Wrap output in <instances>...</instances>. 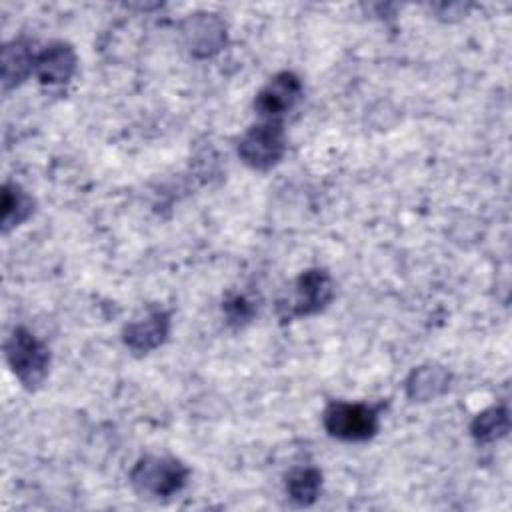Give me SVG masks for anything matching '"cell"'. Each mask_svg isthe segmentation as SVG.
Segmentation results:
<instances>
[{
  "instance_id": "obj_6",
  "label": "cell",
  "mask_w": 512,
  "mask_h": 512,
  "mask_svg": "<svg viewBox=\"0 0 512 512\" xmlns=\"http://www.w3.org/2000/svg\"><path fill=\"white\" fill-rule=\"evenodd\" d=\"M302 80L294 72H278L254 98V110L262 120H280L302 98Z\"/></svg>"
},
{
  "instance_id": "obj_1",
  "label": "cell",
  "mask_w": 512,
  "mask_h": 512,
  "mask_svg": "<svg viewBox=\"0 0 512 512\" xmlns=\"http://www.w3.org/2000/svg\"><path fill=\"white\" fill-rule=\"evenodd\" d=\"M4 356L24 388H38L50 366V350L26 328H14L4 344Z\"/></svg>"
},
{
  "instance_id": "obj_3",
  "label": "cell",
  "mask_w": 512,
  "mask_h": 512,
  "mask_svg": "<svg viewBox=\"0 0 512 512\" xmlns=\"http://www.w3.org/2000/svg\"><path fill=\"white\" fill-rule=\"evenodd\" d=\"M132 486L148 498H168L188 480V468L172 456H144L130 472Z\"/></svg>"
},
{
  "instance_id": "obj_13",
  "label": "cell",
  "mask_w": 512,
  "mask_h": 512,
  "mask_svg": "<svg viewBox=\"0 0 512 512\" xmlns=\"http://www.w3.org/2000/svg\"><path fill=\"white\" fill-rule=\"evenodd\" d=\"M34 212V200L18 184H4L2 188V230L8 232L22 224Z\"/></svg>"
},
{
  "instance_id": "obj_15",
  "label": "cell",
  "mask_w": 512,
  "mask_h": 512,
  "mask_svg": "<svg viewBox=\"0 0 512 512\" xmlns=\"http://www.w3.org/2000/svg\"><path fill=\"white\" fill-rule=\"evenodd\" d=\"M226 312L232 322H244L252 316V304L244 296H234L226 302Z\"/></svg>"
},
{
  "instance_id": "obj_7",
  "label": "cell",
  "mask_w": 512,
  "mask_h": 512,
  "mask_svg": "<svg viewBox=\"0 0 512 512\" xmlns=\"http://www.w3.org/2000/svg\"><path fill=\"white\" fill-rule=\"evenodd\" d=\"M170 332V314L164 308H148L124 328V344L136 352L146 354L158 348Z\"/></svg>"
},
{
  "instance_id": "obj_5",
  "label": "cell",
  "mask_w": 512,
  "mask_h": 512,
  "mask_svg": "<svg viewBox=\"0 0 512 512\" xmlns=\"http://www.w3.org/2000/svg\"><path fill=\"white\" fill-rule=\"evenodd\" d=\"M286 152V136L280 120H262L250 126L240 142V160L254 170H270L276 166Z\"/></svg>"
},
{
  "instance_id": "obj_4",
  "label": "cell",
  "mask_w": 512,
  "mask_h": 512,
  "mask_svg": "<svg viewBox=\"0 0 512 512\" xmlns=\"http://www.w3.org/2000/svg\"><path fill=\"white\" fill-rule=\"evenodd\" d=\"M334 296L332 276L324 268H310L302 272L292 286L288 300L278 302V312L284 320L312 316L324 310Z\"/></svg>"
},
{
  "instance_id": "obj_11",
  "label": "cell",
  "mask_w": 512,
  "mask_h": 512,
  "mask_svg": "<svg viewBox=\"0 0 512 512\" xmlns=\"http://www.w3.org/2000/svg\"><path fill=\"white\" fill-rule=\"evenodd\" d=\"M36 54L24 40H12L2 48V86L10 90L34 72Z\"/></svg>"
},
{
  "instance_id": "obj_9",
  "label": "cell",
  "mask_w": 512,
  "mask_h": 512,
  "mask_svg": "<svg viewBox=\"0 0 512 512\" xmlns=\"http://www.w3.org/2000/svg\"><path fill=\"white\" fill-rule=\"evenodd\" d=\"M76 52L66 42H52L36 54L34 74L42 84H66L76 72Z\"/></svg>"
},
{
  "instance_id": "obj_8",
  "label": "cell",
  "mask_w": 512,
  "mask_h": 512,
  "mask_svg": "<svg viewBox=\"0 0 512 512\" xmlns=\"http://www.w3.org/2000/svg\"><path fill=\"white\" fill-rule=\"evenodd\" d=\"M182 34L192 54L210 56L226 42V26L214 14H190L184 20Z\"/></svg>"
},
{
  "instance_id": "obj_2",
  "label": "cell",
  "mask_w": 512,
  "mask_h": 512,
  "mask_svg": "<svg viewBox=\"0 0 512 512\" xmlns=\"http://www.w3.org/2000/svg\"><path fill=\"white\" fill-rule=\"evenodd\" d=\"M322 424L332 438L344 442L370 440L380 428V408L362 402H330L324 408Z\"/></svg>"
},
{
  "instance_id": "obj_10",
  "label": "cell",
  "mask_w": 512,
  "mask_h": 512,
  "mask_svg": "<svg viewBox=\"0 0 512 512\" xmlns=\"http://www.w3.org/2000/svg\"><path fill=\"white\" fill-rule=\"evenodd\" d=\"M450 372L438 364H424L406 378V394L414 402H428L450 388Z\"/></svg>"
},
{
  "instance_id": "obj_14",
  "label": "cell",
  "mask_w": 512,
  "mask_h": 512,
  "mask_svg": "<svg viewBox=\"0 0 512 512\" xmlns=\"http://www.w3.org/2000/svg\"><path fill=\"white\" fill-rule=\"evenodd\" d=\"M508 428H510L508 410L504 406H492L476 414V418L470 424V434L474 436L476 442L486 444L506 436Z\"/></svg>"
},
{
  "instance_id": "obj_12",
  "label": "cell",
  "mask_w": 512,
  "mask_h": 512,
  "mask_svg": "<svg viewBox=\"0 0 512 512\" xmlns=\"http://www.w3.org/2000/svg\"><path fill=\"white\" fill-rule=\"evenodd\" d=\"M320 488H322V472L314 466L292 468L286 476V492L300 506L314 504L320 494Z\"/></svg>"
}]
</instances>
